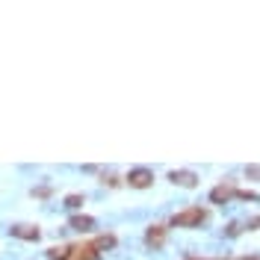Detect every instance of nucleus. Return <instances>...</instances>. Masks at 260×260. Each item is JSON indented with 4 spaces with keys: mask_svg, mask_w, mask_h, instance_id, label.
<instances>
[{
    "mask_svg": "<svg viewBox=\"0 0 260 260\" xmlns=\"http://www.w3.org/2000/svg\"><path fill=\"white\" fill-rule=\"evenodd\" d=\"M148 245H162L166 243V228L162 225H154V228H148Z\"/></svg>",
    "mask_w": 260,
    "mask_h": 260,
    "instance_id": "7",
    "label": "nucleus"
},
{
    "mask_svg": "<svg viewBox=\"0 0 260 260\" xmlns=\"http://www.w3.org/2000/svg\"><path fill=\"white\" fill-rule=\"evenodd\" d=\"M80 204H83V195H68V198H65V207H71V210L80 207Z\"/></svg>",
    "mask_w": 260,
    "mask_h": 260,
    "instance_id": "10",
    "label": "nucleus"
},
{
    "mask_svg": "<svg viewBox=\"0 0 260 260\" xmlns=\"http://www.w3.org/2000/svg\"><path fill=\"white\" fill-rule=\"evenodd\" d=\"M207 219V213L201 210V207H189V210H183V213H175L172 216V225L175 228H192V225H201Z\"/></svg>",
    "mask_w": 260,
    "mask_h": 260,
    "instance_id": "1",
    "label": "nucleus"
},
{
    "mask_svg": "<svg viewBox=\"0 0 260 260\" xmlns=\"http://www.w3.org/2000/svg\"><path fill=\"white\" fill-rule=\"evenodd\" d=\"M32 195H39V198H48V195H50V189H48V186H42V189H36Z\"/></svg>",
    "mask_w": 260,
    "mask_h": 260,
    "instance_id": "14",
    "label": "nucleus"
},
{
    "mask_svg": "<svg viewBox=\"0 0 260 260\" xmlns=\"http://www.w3.org/2000/svg\"><path fill=\"white\" fill-rule=\"evenodd\" d=\"M151 180H154V172L151 169H133L127 175V183L133 189H145V186H151Z\"/></svg>",
    "mask_w": 260,
    "mask_h": 260,
    "instance_id": "3",
    "label": "nucleus"
},
{
    "mask_svg": "<svg viewBox=\"0 0 260 260\" xmlns=\"http://www.w3.org/2000/svg\"><path fill=\"white\" fill-rule=\"evenodd\" d=\"M62 260H98V248L92 243L89 245H71V248L65 251Z\"/></svg>",
    "mask_w": 260,
    "mask_h": 260,
    "instance_id": "2",
    "label": "nucleus"
},
{
    "mask_svg": "<svg viewBox=\"0 0 260 260\" xmlns=\"http://www.w3.org/2000/svg\"><path fill=\"white\" fill-rule=\"evenodd\" d=\"M169 180H172V183H178V186L192 189L195 183H198V175H195V172H172V175H169Z\"/></svg>",
    "mask_w": 260,
    "mask_h": 260,
    "instance_id": "6",
    "label": "nucleus"
},
{
    "mask_svg": "<svg viewBox=\"0 0 260 260\" xmlns=\"http://www.w3.org/2000/svg\"><path fill=\"white\" fill-rule=\"evenodd\" d=\"M257 225H260V216H254V219H248V222H245V228H248V231H254Z\"/></svg>",
    "mask_w": 260,
    "mask_h": 260,
    "instance_id": "13",
    "label": "nucleus"
},
{
    "mask_svg": "<svg viewBox=\"0 0 260 260\" xmlns=\"http://www.w3.org/2000/svg\"><path fill=\"white\" fill-rule=\"evenodd\" d=\"M9 234L18 237V240H30V243H36V240L42 237V231H39V228H32V225H12V228H9Z\"/></svg>",
    "mask_w": 260,
    "mask_h": 260,
    "instance_id": "5",
    "label": "nucleus"
},
{
    "mask_svg": "<svg viewBox=\"0 0 260 260\" xmlns=\"http://www.w3.org/2000/svg\"><path fill=\"white\" fill-rule=\"evenodd\" d=\"M92 245H95L98 251H101V248H113V245H115V237H113V234H104V237H98Z\"/></svg>",
    "mask_w": 260,
    "mask_h": 260,
    "instance_id": "9",
    "label": "nucleus"
},
{
    "mask_svg": "<svg viewBox=\"0 0 260 260\" xmlns=\"http://www.w3.org/2000/svg\"><path fill=\"white\" fill-rule=\"evenodd\" d=\"M65 251H68V248L56 245V248H50V257H53V260H62V257H65Z\"/></svg>",
    "mask_w": 260,
    "mask_h": 260,
    "instance_id": "11",
    "label": "nucleus"
},
{
    "mask_svg": "<svg viewBox=\"0 0 260 260\" xmlns=\"http://www.w3.org/2000/svg\"><path fill=\"white\" fill-rule=\"evenodd\" d=\"M68 225L74 228V231H89V228L95 225V219H92V216H74Z\"/></svg>",
    "mask_w": 260,
    "mask_h": 260,
    "instance_id": "8",
    "label": "nucleus"
},
{
    "mask_svg": "<svg viewBox=\"0 0 260 260\" xmlns=\"http://www.w3.org/2000/svg\"><path fill=\"white\" fill-rule=\"evenodd\" d=\"M245 175H248V178H254V180H260V166H248V169H245Z\"/></svg>",
    "mask_w": 260,
    "mask_h": 260,
    "instance_id": "12",
    "label": "nucleus"
},
{
    "mask_svg": "<svg viewBox=\"0 0 260 260\" xmlns=\"http://www.w3.org/2000/svg\"><path fill=\"white\" fill-rule=\"evenodd\" d=\"M231 198H237V189H234L231 183H219V186L210 192V201H213V204H228Z\"/></svg>",
    "mask_w": 260,
    "mask_h": 260,
    "instance_id": "4",
    "label": "nucleus"
}]
</instances>
